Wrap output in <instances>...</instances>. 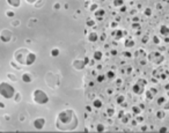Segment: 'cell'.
Wrapping results in <instances>:
<instances>
[{
    "instance_id": "45",
    "label": "cell",
    "mask_w": 169,
    "mask_h": 133,
    "mask_svg": "<svg viewBox=\"0 0 169 133\" xmlns=\"http://www.w3.org/2000/svg\"><path fill=\"white\" fill-rule=\"evenodd\" d=\"M117 26V23L116 22H114V23H111V27H114V28H115V27H116Z\"/></svg>"
},
{
    "instance_id": "13",
    "label": "cell",
    "mask_w": 169,
    "mask_h": 133,
    "mask_svg": "<svg viewBox=\"0 0 169 133\" xmlns=\"http://www.w3.org/2000/svg\"><path fill=\"white\" fill-rule=\"evenodd\" d=\"M140 111H141L140 106H132V112H133V113L138 115V113H140Z\"/></svg>"
},
{
    "instance_id": "21",
    "label": "cell",
    "mask_w": 169,
    "mask_h": 133,
    "mask_svg": "<svg viewBox=\"0 0 169 133\" xmlns=\"http://www.w3.org/2000/svg\"><path fill=\"white\" fill-rule=\"evenodd\" d=\"M107 75H108V78H109V79L115 78V73H114V72H111V71L108 72V74H107Z\"/></svg>"
},
{
    "instance_id": "3",
    "label": "cell",
    "mask_w": 169,
    "mask_h": 133,
    "mask_svg": "<svg viewBox=\"0 0 169 133\" xmlns=\"http://www.w3.org/2000/svg\"><path fill=\"white\" fill-rule=\"evenodd\" d=\"M44 124H45L44 118H37V119H35V122H34V127L36 130H42L43 127H44Z\"/></svg>"
},
{
    "instance_id": "1",
    "label": "cell",
    "mask_w": 169,
    "mask_h": 133,
    "mask_svg": "<svg viewBox=\"0 0 169 133\" xmlns=\"http://www.w3.org/2000/svg\"><path fill=\"white\" fill-rule=\"evenodd\" d=\"M0 95L5 98H13L15 95L14 87L7 82H1L0 83Z\"/></svg>"
},
{
    "instance_id": "4",
    "label": "cell",
    "mask_w": 169,
    "mask_h": 133,
    "mask_svg": "<svg viewBox=\"0 0 169 133\" xmlns=\"http://www.w3.org/2000/svg\"><path fill=\"white\" fill-rule=\"evenodd\" d=\"M35 60H36L35 53L29 52L28 55H27V58H26V65H33V64L35 63Z\"/></svg>"
},
{
    "instance_id": "11",
    "label": "cell",
    "mask_w": 169,
    "mask_h": 133,
    "mask_svg": "<svg viewBox=\"0 0 169 133\" xmlns=\"http://www.w3.org/2000/svg\"><path fill=\"white\" fill-rule=\"evenodd\" d=\"M104 14H106V12H104L103 9H100V10H97V12L95 13V16L98 19V20H102V17L104 16Z\"/></svg>"
},
{
    "instance_id": "38",
    "label": "cell",
    "mask_w": 169,
    "mask_h": 133,
    "mask_svg": "<svg viewBox=\"0 0 169 133\" xmlns=\"http://www.w3.org/2000/svg\"><path fill=\"white\" fill-rule=\"evenodd\" d=\"M165 109H169V102L166 103V105H165Z\"/></svg>"
},
{
    "instance_id": "41",
    "label": "cell",
    "mask_w": 169,
    "mask_h": 133,
    "mask_svg": "<svg viewBox=\"0 0 169 133\" xmlns=\"http://www.w3.org/2000/svg\"><path fill=\"white\" fill-rule=\"evenodd\" d=\"M35 1H36V0H27V2H30V4H33Z\"/></svg>"
},
{
    "instance_id": "22",
    "label": "cell",
    "mask_w": 169,
    "mask_h": 133,
    "mask_svg": "<svg viewBox=\"0 0 169 133\" xmlns=\"http://www.w3.org/2000/svg\"><path fill=\"white\" fill-rule=\"evenodd\" d=\"M151 14H152L151 8H147L146 10H145V15H147V16H151Z\"/></svg>"
},
{
    "instance_id": "17",
    "label": "cell",
    "mask_w": 169,
    "mask_h": 133,
    "mask_svg": "<svg viewBox=\"0 0 169 133\" xmlns=\"http://www.w3.org/2000/svg\"><path fill=\"white\" fill-rule=\"evenodd\" d=\"M51 55H52V57H57V56L59 55V50H58V49H53L52 51H51Z\"/></svg>"
},
{
    "instance_id": "33",
    "label": "cell",
    "mask_w": 169,
    "mask_h": 133,
    "mask_svg": "<svg viewBox=\"0 0 169 133\" xmlns=\"http://www.w3.org/2000/svg\"><path fill=\"white\" fill-rule=\"evenodd\" d=\"M143 120H144L143 117H137V122H143Z\"/></svg>"
},
{
    "instance_id": "8",
    "label": "cell",
    "mask_w": 169,
    "mask_h": 133,
    "mask_svg": "<svg viewBox=\"0 0 169 133\" xmlns=\"http://www.w3.org/2000/svg\"><path fill=\"white\" fill-rule=\"evenodd\" d=\"M7 2L13 7H19L21 4V0H7Z\"/></svg>"
},
{
    "instance_id": "44",
    "label": "cell",
    "mask_w": 169,
    "mask_h": 133,
    "mask_svg": "<svg viewBox=\"0 0 169 133\" xmlns=\"http://www.w3.org/2000/svg\"><path fill=\"white\" fill-rule=\"evenodd\" d=\"M101 39H102V41H103V39H106V35H104V34L101 36Z\"/></svg>"
},
{
    "instance_id": "16",
    "label": "cell",
    "mask_w": 169,
    "mask_h": 133,
    "mask_svg": "<svg viewBox=\"0 0 169 133\" xmlns=\"http://www.w3.org/2000/svg\"><path fill=\"white\" fill-rule=\"evenodd\" d=\"M96 131L97 132H103L104 131V126L102 124H98L97 126H96Z\"/></svg>"
},
{
    "instance_id": "37",
    "label": "cell",
    "mask_w": 169,
    "mask_h": 133,
    "mask_svg": "<svg viewBox=\"0 0 169 133\" xmlns=\"http://www.w3.org/2000/svg\"><path fill=\"white\" fill-rule=\"evenodd\" d=\"M59 7H60V5H59V4H56V5H55V8H56V9H58Z\"/></svg>"
},
{
    "instance_id": "5",
    "label": "cell",
    "mask_w": 169,
    "mask_h": 133,
    "mask_svg": "<svg viewBox=\"0 0 169 133\" xmlns=\"http://www.w3.org/2000/svg\"><path fill=\"white\" fill-rule=\"evenodd\" d=\"M143 90H144V84L143 83L140 84V82L136 83L135 86L132 87V92L135 93V94H141V93H143Z\"/></svg>"
},
{
    "instance_id": "30",
    "label": "cell",
    "mask_w": 169,
    "mask_h": 133,
    "mask_svg": "<svg viewBox=\"0 0 169 133\" xmlns=\"http://www.w3.org/2000/svg\"><path fill=\"white\" fill-rule=\"evenodd\" d=\"M97 9V5H92V8H90V10H96Z\"/></svg>"
},
{
    "instance_id": "25",
    "label": "cell",
    "mask_w": 169,
    "mask_h": 133,
    "mask_svg": "<svg viewBox=\"0 0 169 133\" xmlns=\"http://www.w3.org/2000/svg\"><path fill=\"white\" fill-rule=\"evenodd\" d=\"M107 112H108V116H112L115 113V111H114V109H108Z\"/></svg>"
},
{
    "instance_id": "28",
    "label": "cell",
    "mask_w": 169,
    "mask_h": 133,
    "mask_svg": "<svg viewBox=\"0 0 169 133\" xmlns=\"http://www.w3.org/2000/svg\"><path fill=\"white\" fill-rule=\"evenodd\" d=\"M87 25L90 27V26H94V25H95V22H94L93 20H88V21H87Z\"/></svg>"
},
{
    "instance_id": "36",
    "label": "cell",
    "mask_w": 169,
    "mask_h": 133,
    "mask_svg": "<svg viewBox=\"0 0 169 133\" xmlns=\"http://www.w3.org/2000/svg\"><path fill=\"white\" fill-rule=\"evenodd\" d=\"M160 132H167V129H166V127H162V129L160 130Z\"/></svg>"
},
{
    "instance_id": "48",
    "label": "cell",
    "mask_w": 169,
    "mask_h": 133,
    "mask_svg": "<svg viewBox=\"0 0 169 133\" xmlns=\"http://www.w3.org/2000/svg\"><path fill=\"white\" fill-rule=\"evenodd\" d=\"M0 106H1V108H4V104H2V103H0Z\"/></svg>"
},
{
    "instance_id": "26",
    "label": "cell",
    "mask_w": 169,
    "mask_h": 133,
    "mask_svg": "<svg viewBox=\"0 0 169 133\" xmlns=\"http://www.w3.org/2000/svg\"><path fill=\"white\" fill-rule=\"evenodd\" d=\"M146 95H147V98H153V95L154 94H153V93H149V90H148V92L146 93Z\"/></svg>"
},
{
    "instance_id": "27",
    "label": "cell",
    "mask_w": 169,
    "mask_h": 133,
    "mask_svg": "<svg viewBox=\"0 0 169 133\" xmlns=\"http://www.w3.org/2000/svg\"><path fill=\"white\" fill-rule=\"evenodd\" d=\"M103 80H104V75H98V76H97V81H98V82H102Z\"/></svg>"
},
{
    "instance_id": "2",
    "label": "cell",
    "mask_w": 169,
    "mask_h": 133,
    "mask_svg": "<svg viewBox=\"0 0 169 133\" xmlns=\"http://www.w3.org/2000/svg\"><path fill=\"white\" fill-rule=\"evenodd\" d=\"M33 97H34V101L38 104H46L49 102V96L43 92L42 89H36L33 94Z\"/></svg>"
},
{
    "instance_id": "9",
    "label": "cell",
    "mask_w": 169,
    "mask_h": 133,
    "mask_svg": "<svg viewBox=\"0 0 169 133\" xmlns=\"http://www.w3.org/2000/svg\"><path fill=\"white\" fill-rule=\"evenodd\" d=\"M103 58V53L101 51H95L94 52V60H101Z\"/></svg>"
},
{
    "instance_id": "23",
    "label": "cell",
    "mask_w": 169,
    "mask_h": 133,
    "mask_svg": "<svg viewBox=\"0 0 169 133\" xmlns=\"http://www.w3.org/2000/svg\"><path fill=\"white\" fill-rule=\"evenodd\" d=\"M124 102V96H118V98H117V103H123Z\"/></svg>"
},
{
    "instance_id": "20",
    "label": "cell",
    "mask_w": 169,
    "mask_h": 133,
    "mask_svg": "<svg viewBox=\"0 0 169 133\" xmlns=\"http://www.w3.org/2000/svg\"><path fill=\"white\" fill-rule=\"evenodd\" d=\"M166 102V98L165 97H159V98H158V104H163V103H165Z\"/></svg>"
},
{
    "instance_id": "39",
    "label": "cell",
    "mask_w": 169,
    "mask_h": 133,
    "mask_svg": "<svg viewBox=\"0 0 169 133\" xmlns=\"http://www.w3.org/2000/svg\"><path fill=\"white\" fill-rule=\"evenodd\" d=\"M120 12H125V7L124 6H123V7L120 6Z\"/></svg>"
},
{
    "instance_id": "6",
    "label": "cell",
    "mask_w": 169,
    "mask_h": 133,
    "mask_svg": "<svg viewBox=\"0 0 169 133\" xmlns=\"http://www.w3.org/2000/svg\"><path fill=\"white\" fill-rule=\"evenodd\" d=\"M160 34L162 36H168L169 35V28L167 26H162L160 28Z\"/></svg>"
},
{
    "instance_id": "18",
    "label": "cell",
    "mask_w": 169,
    "mask_h": 133,
    "mask_svg": "<svg viewBox=\"0 0 169 133\" xmlns=\"http://www.w3.org/2000/svg\"><path fill=\"white\" fill-rule=\"evenodd\" d=\"M156 116H158V118H163L165 117V111H162V110H160V111H158V113H156Z\"/></svg>"
},
{
    "instance_id": "12",
    "label": "cell",
    "mask_w": 169,
    "mask_h": 133,
    "mask_svg": "<svg viewBox=\"0 0 169 133\" xmlns=\"http://www.w3.org/2000/svg\"><path fill=\"white\" fill-rule=\"evenodd\" d=\"M22 81H23V82H27V83H28V82H30V81H31L30 75H29L28 73H25V74L22 75Z\"/></svg>"
},
{
    "instance_id": "14",
    "label": "cell",
    "mask_w": 169,
    "mask_h": 133,
    "mask_svg": "<svg viewBox=\"0 0 169 133\" xmlns=\"http://www.w3.org/2000/svg\"><path fill=\"white\" fill-rule=\"evenodd\" d=\"M133 45H135V42L131 41V39H127V41L125 42V46L126 47H132Z\"/></svg>"
},
{
    "instance_id": "35",
    "label": "cell",
    "mask_w": 169,
    "mask_h": 133,
    "mask_svg": "<svg viewBox=\"0 0 169 133\" xmlns=\"http://www.w3.org/2000/svg\"><path fill=\"white\" fill-rule=\"evenodd\" d=\"M147 41H148V37H144V38H143V42H144V43H146Z\"/></svg>"
},
{
    "instance_id": "15",
    "label": "cell",
    "mask_w": 169,
    "mask_h": 133,
    "mask_svg": "<svg viewBox=\"0 0 169 133\" xmlns=\"http://www.w3.org/2000/svg\"><path fill=\"white\" fill-rule=\"evenodd\" d=\"M114 35H116V38L119 39V38H122L123 37V31L118 30V31H116V33H114Z\"/></svg>"
},
{
    "instance_id": "19",
    "label": "cell",
    "mask_w": 169,
    "mask_h": 133,
    "mask_svg": "<svg viewBox=\"0 0 169 133\" xmlns=\"http://www.w3.org/2000/svg\"><path fill=\"white\" fill-rule=\"evenodd\" d=\"M122 4H123V0H115L114 1V6H122Z\"/></svg>"
},
{
    "instance_id": "10",
    "label": "cell",
    "mask_w": 169,
    "mask_h": 133,
    "mask_svg": "<svg viewBox=\"0 0 169 133\" xmlns=\"http://www.w3.org/2000/svg\"><path fill=\"white\" fill-rule=\"evenodd\" d=\"M102 105H103V103H102L101 100H94V102H93V106H94V108L100 109V108H102Z\"/></svg>"
},
{
    "instance_id": "43",
    "label": "cell",
    "mask_w": 169,
    "mask_h": 133,
    "mask_svg": "<svg viewBox=\"0 0 169 133\" xmlns=\"http://www.w3.org/2000/svg\"><path fill=\"white\" fill-rule=\"evenodd\" d=\"M133 21H135V22H138L139 19H138V17H133Z\"/></svg>"
},
{
    "instance_id": "32",
    "label": "cell",
    "mask_w": 169,
    "mask_h": 133,
    "mask_svg": "<svg viewBox=\"0 0 169 133\" xmlns=\"http://www.w3.org/2000/svg\"><path fill=\"white\" fill-rule=\"evenodd\" d=\"M124 56H125V57H127V58H130L132 55H131L130 52H125V53H124Z\"/></svg>"
},
{
    "instance_id": "47",
    "label": "cell",
    "mask_w": 169,
    "mask_h": 133,
    "mask_svg": "<svg viewBox=\"0 0 169 133\" xmlns=\"http://www.w3.org/2000/svg\"><path fill=\"white\" fill-rule=\"evenodd\" d=\"M165 41H166V42H167V43H168V42H169V38H167V37H166V38H165Z\"/></svg>"
},
{
    "instance_id": "7",
    "label": "cell",
    "mask_w": 169,
    "mask_h": 133,
    "mask_svg": "<svg viewBox=\"0 0 169 133\" xmlns=\"http://www.w3.org/2000/svg\"><path fill=\"white\" fill-rule=\"evenodd\" d=\"M98 39V35L96 33H90L88 36V41L89 42H96Z\"/></svg>"
},
{
    "instance_id": "24",
    "label": "cell",
    "mask_w": 169,
    "mask_h": 133,
    "mask_svg": "<svg viewBox=\"0 0 169 133\" xmlns=\"http://www.w3.org/2000/svg\"><path fill=\"white\" fill-rule=\"evenodd\" d=\"M153 42H154L155 44H159L160 43V38H158V36H154L153 37Z\"/></svg>"
},
{
    "instance_id": "42",
    "label": "cell",
    "mask_w": 169,
    "mask_h": 133,
    "mask_svg": "<svg viewBox=\"0 0 169 133\" xmlns=\"http://www.w3.org/2000/svg\"><path fill=\"white\" fill-rule=\"evenodd\" d=\"M116 53H117V51H116V50H114V51H111V55H114V56H116Z\"/></svg>"
},
{
    "instance_id": "46",
    "label": "cell",
    "mask_w": 169,
    "mask_h": 133,
    "mask_svg": "<svg viewBox=\"0 0 169 133\" xmlns=\"http://www.w3.org/2000/svg\"><path fill=\"white\" fill-rule=\"evenodd\" d=\"M165 88H166V89L168 90V89H169V84H166V87H165Z\"/></svg>"
},
{
    "instance_id": "29",
    "label": "cell",
    "mask_w": 169,
    "mask_h": 133,
    "mask_svg": "<svg viewBox=\"0 0 169 133\" xmlns=\"http://www.w3.org/2000/svg\"><path fill=\"white\" fill-rule=\"evenodd\" d=\"M132 28L139 29V28H140V25H139V23H133V25H132Z\"/></svg>"
},
{
    "instance_id": "31",
    "label": "cell",
    "mask_w": 169,
    "mask_h": 133,
    "mask_svg": "<svg viewBox=\"0 0 169 133\" xmlns=\"http://www.w3.org/2000/svg\"><path fill=\"white\" fill-rule=\"evenodd\" d=\"M7 15H8L9 17H13V16H14V13H13V12H7Z\"/></svg>"
},
{
    "instance_id": "40",
    "label": "cell",
    "mask_w": 169,
    "mask_h": 133,
    "mask_svg": "<svg viewBox=\"0 0 169 133\" xmlns=\"http://www.w3.org/2000/svg\"><path fill=\"white\" fill-rule=\"evenodd\" d=\"M19 100H21V96L19 94H16V101H19Z\"/></svg>"
},
{
    "instance_id": "34",
    "label": "cell",
    "mask_w": 169,
    "mask_h": 133,
    "mask_svg": "<svg viewBox=\"0 0 169 133\" xmlns=\"http://www.w3.org/2000/svg\"><path fill=\"white\" fill-rule=\"evenodd\" d=\"M86 109H87V111H89V112H90V111H92V106H89V105H87V106H86Z\"/></svg>"
}]
</instances>
